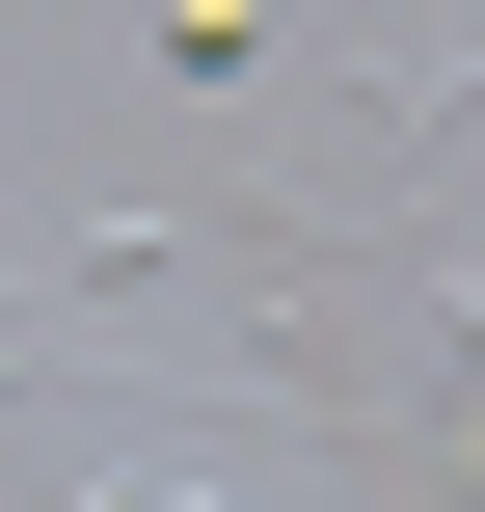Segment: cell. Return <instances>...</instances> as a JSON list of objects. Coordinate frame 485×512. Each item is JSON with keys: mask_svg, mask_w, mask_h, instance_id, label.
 I'll use <instances>...</instances> for the list:
<instances>
[{"mask_svg": "<svg viewBox=\"0 0 485 512\" xmlns=\"http://www.w3.org/2000/svg\"><path fill=\"white\" fill-rule=\"evenodd\" d=\"M162 81L189 108H270V0H162Z\"/></svg>", "mask_w": 485, "mask_h": 512, "instance_id": "1", "label": "cell"}]
</instances>
